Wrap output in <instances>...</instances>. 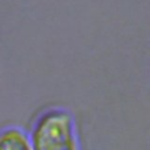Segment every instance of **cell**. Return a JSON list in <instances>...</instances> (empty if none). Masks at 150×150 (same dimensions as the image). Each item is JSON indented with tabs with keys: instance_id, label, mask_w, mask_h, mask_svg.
Returning <instances> with one entry per match:
<instances>
[{
	"instance_id": "6da1fadb",
	"label": "cell",
	"mask_w": 150,
	"mask_h": 150,
	"mask_svg": "<svg viewBox=\"0 0 150 150\" xmlns=\"http://www.w3.org/2000/svg\"><path fill=\"white\" fill-rule=\"evenodd\" d=\"M32 150H77L70 115L62 110L45 114L36 123L32 136Z\"/></svg>"
},
{
	"instance_id": "7a4b0ae2",
	"label": "cell",
	"mask_w": 150,
	"mask_h": 150,
	"mask_svg": "<svg viewBox=\"0 0 150 150\" xmlns=\"http://www.w3.org/2000/svg\"><path fill=\"white\" fill-rule=\"evenodd\" d=\"M0 150H32L26 136L18 129H8L0 135Z\"/></svg>"
}]
</instances>
